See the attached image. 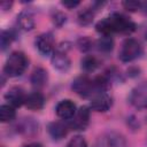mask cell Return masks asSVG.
<instances>
[{
  "instance_id": "1",
  "label": "cell",
  "mask_w": 147,
  "mask_h": 147,
  "mask_svg": "<svg viewBox=\"0 0 147 147\" xmlns=\"http://www.w3.org/2000/svg\"><path fill=\"white\" fill-rule=\"evenodd\" d=\"M95 30L102 36H111L113 33H131L136 30V24L125 15L114 13L102 18L95 25Z\"/></svg>"
},
{
  "instance_id": "2",
  "label": "cell",
  "mask_w": 147,
  "mask_h": 147,
  "mask_svg": "<svg viewBox=\"0 0 147 147\" xmlns=\"http://www.w3.org/2000/svg\"><path fill=\"white\" fill-rule=\"evenodd\" d=\"M28 63V57L23 52H13L6 60L3 74L8 77H18L25 71Z\"/></svg>"
},
{
  "instance_id": "3",
  "label": "cell",
  "mask_w": 147,
  "mask_h": 147,
  "mask_svg": "<svg viewBox=\"0 0 147 147\" xmlns=\"http://www.w3.org/2000/svg\"><path fill=\"white\" fill-rule=\"evenodd\" d=\"M142 53V47L140 42L133 38H127L123 41L121 51H119V59L123 62H131L138 59Z\"/></svg>"
},
{
  "instance_id": "4",
  "label": "cell",
  "mask_w": 147,
  "mask_h": 147,
  "mask_svg": "<svg viewBox=\"0 0 147 147\" xmlns=\"http://www.w3.org/2000/svg\"><path fill=\"white\" fill-rule=\"evenodd\" d=\"M70 49L69 42H62L52 55V64L59 71H67L70 68L71 61L68 56V51Z\"/></svg>"
},
{
  "instance_id": "5",
  "label": "cell",
  "mask_w": 147,
  "mask_h": 147,
  "mask_svg": "<svg viewBox=\"0 0 147 147\" xmlns=\"http://www.w3.org/2000/svg\"><path fill=\"white\" fill-rule=\"evenodd\" d=\"M74 92H76L82 98H90L96 94V90L94 86L93 79L87 76H79L72 80L71 85Z\"/></svg>"
},
{
  "instance_id": "6",
  "label": "cell",
  "mask_w": 147,
  "mask_h": 147,
  "mask_svg": "<svg viewBox=\"0 0 147 147\" xmlns=\"http://www.w3.org/2000/svg\"><path fill=\"white\" fill-rule=\"evenodd\" d=\"M129 101L137 109H147V82L140 83L132 88Z\"/></svg>"
},
{
  "instance_id": "7",
  "label": "cell",
  "mask_w": 147,
  "mask_h": 147,
  "mask_svg": "<svg viewBox=\"0 0 147 147\" xmlns=\"http://www.w3.org/2000/svg\"><path fill=\"white\" fill-rule=\"evenodd\" d=\"M88 123H90V108L86 106H83L76 111L75 116L69 121L68 125L72 130L84 131L87 127Z\"/></svg>"
},
{
  "instance_id": "8",
  "label": "cell",
  "mask_w": 147,
  "mask_h": 147,
  "mask_svg": "<svg viewBox=\"0 0 147 147\" xmlns=\"http://www.w3.org/2000/svg\"><path fill=\"white\" fill-rule=\"evenodd\" d=\"M111 105H113L111 96L107 94L106 92H100L92 96L91 102H90V108L98 113H105L109 110Z\"/></svg>"
},
{
  "instance_id": "9",
  "label": "cell",
  "mask_w": 147,
  "mask_h": 147,
  "mask_svg": "<svg viewBox=\"0 0 147 147\" xmlns=\"http://www.w3.org/2000/svg\"><path fill=\"white\" fill-rule=\"evenodd\" d=\"M36 47L42 55H49L51 53H53L55 47L53 34L49 32L39 34L36 39Z\"/></svg>"
},
{
  "instance_id": "10",
  "label": "cell",
  "mask_w": 147,
  "mask_h": 147,
  "mask_svg": "<svg viewBox=\"0 0 147 147\" xmlns=\"http://www.w3.org/2000/svg\"><path fill=\"white\" fill-rule=\"evenodd\" d=\"M26 94L25 91L20 87V86H13L10 87L6 94H5V99L6 101L9 102L10 106H13L14 108L16 107H21L22 105H25V100H26Z\"/></svg>"
},
{
  "instance_id": "11",
  "label": "cell",
  "mask_w": 147,
  "mask_h": 147,
  "mask_svg": "<svg viewBox=\"0 0 147 147\" xmlns=\"http://www.w3.org/2000/svg\"><path fill=\"white\" fill-rule=\"evenodd\" d=\"M98 147H126V140L122 134L113 131L102 136Z\"/></svg>"
},
{
  "instance_id": "12",
  "label": "cell",
  "mask_w": 147,
  "mask_h": 147,
  "mask_svg": "<svg viewBox=\"0 0 147 147\" xmlns=\"http://www.w3.org/2000/svg\"><path fill=\"white\" fill-rule=\"evenodd\" d=\"M55 111L61 119L70 121L75 116L77 110H76V105L71 100H62L56 105Z\"/></svg>"
},
{
  "instance_id": "13",
  "label": "cell",
  "mask_w": 147,
  "mask_h": 147,
  "mask_svg": "<svg viewBox=\"0 0 147 147\" xmlns=\"http://www.w3.org/2000/svg\"><path fill=\"white\" fill-rule=\"evenodd\" d=\"M47 130H48L49 136L54 140H61V139H63L68 134L69 125L67 123H64V122L56 121V122L49 123L48 126H47Z\"/></svg>"
},
{
  "instance_id": "14",
  "label": "cell",
  "mask_w": 147,
  "mask_h": 147,
  "mask_svg": "<svg viewBox=\"0 0 147 147\" xmlns=\"http://www.w3.org/2000/svg\"><path fill=\"white\" fill-rule=\"evenodd\" d=\"M16 127H17V131L20 133H22L24 136H28V137L33 136V134H36L38 132V123L31 117L22 118L17 123Z\"/></svg>"
},
{
  "instance_id": "15",
  "label": "cell",
  "mask_w": 147,
  "mask_h": 147,
  "mask_svg": "<svg viewBox=\"0 0 147 147\" xmlns=\"http://www.w3.org/2000/svg\"><path fill=\"white\" fill-rule=\"evenodd\" d=\"M17 24H18L20 29H22L24 31L32 30L34 28V16H33L32 11L29 9L22 10L17 15Z\"/></svg>"
},
{
  "instance_id": "16",
  "label": "cell",
  "mask_w": 147,
  "mask_h": 147,
  "mask_svg": "<svg viewBox=\"0 0 147 147\" xmlns=\"http://www.w3.org/2000/svg\"><path fill=\"white\" fill-rule=\"evenodd\" d=\"M48 80V75L47 71L44 68H36L30 77V82L33 87L36 88H42Z\"/></svg>"
},
{
  "instance_id": "17",
  "label": "cell",
  "mask_w": 147,
  "mask_h": 147,
  "mask_svg": "<svg viewBox=\"0 0 147 147\" xmlns=\"http://www.w3.org/2000/svg\"><path fill=\"white\" fill-rule=\"evenodd\" d=\"M45 105V98L42 95V93L34 91L31 92L30 94H28L26 100H25V106L31 109V110H39L44 107Z\"/></svg>"
},
{
  "instance_id": "18",
  "label": "cell",
  "mask_w": 147,
  "mask_h": 147,
  "mask_svg": "<svg viewBox=\"0 0 147 147\" xmlns=\"http://www.w3.org/2000/svg\"><path fill=\"white\" fill-rule=\"evenodd\" d=\"M99 60L93 55H85L80 61V67L86 72H92L99 67Z\"/></svg>"
},
{
  "instance_id": "19",
  "label": "cell",
  "mask_w": 147,
  "mask_h": 147,
  "mask_svg": "<svg viewBox=\"0 0 147 147\" xmlns=\"http://www.w3.org/2000/svg\"><path fill=\"white\" fill-rule=\"evenodd\" d=\"M16 116L15 108L10 105H2L0 107V121L2 123L11 122Z\"/></svg>"
},
{
  "instance_id": "20",
  "label": "cell",
  "mask_w": 147,
  "mask_h": 147,
  "mask_svg": "<svg viewBox=\"0 0 147 147\" xmlns=\"http://www.w3.org/2000/svg\"><path fill=\"white\" fill-rule=\"evenodd\" d=\"M93 18H94V9L87 7L82 9L77 16V21L80 25H88L90 23H92Z\"/></svg>"
},
{
  "instance_id": "21",
  "label": "cell",
  "mask_w": 147,
  "mask_h": 147,
  "mask_svg": "<svg viewBox=\"0 0 147 147\" xmlns=\"http://www.w3.org/2000/svg\"><path fill=\"white\" fill-rule=\"evenodd\" d=\"M96 48L102 53H109L114 48V40L111 36H102L96 41Z\"/></svg>"
},
{
  "instance_id": "22",
  "label": "cell",
  "mask_w": 147,
  "mask_h": 147,
  "mask_svg": "<svg viewBox=\"0 0 147 147\" xmlns=\"http://www.w3.org/2000/svg\"><path fill=\"white\" fill-rule=\"evenodd\" d=\"M123 7L126 10L130 11H137L140 9H145L147 7V2H142V1H132V0H127V1H123L122 2Z\"/></svg>"
},
{
  "instance_id": "23",
  "label": "cell",
  "mask_w": 147,
  "mask_h": 147,
  "mask_svg": "<svg viewBox=\"0 0 147 147\" xmlns=\"http://www.w3.org/2000/svg\"><path fill=\"white\" fill-rule=\"evenodd\" d=\"M15 39V34L11 31H2L0 36V46L1 51H6V48L9 47L11 41Z\"/></svg>"
},
{
  "instance_id": "24",
  "label": "cell",
  "mask_w": 147,
  "mask_h": 147,
  "mask_svg": "<svg viewBox=\"0 0 147 147\" xmlns=\"http://www.w3.org/2000/svg\"><path fill=\"white\" fill-rule=\"evenodd\" d=\"M92 45H93V41L88 38V37H80L78 40H77V46L78 48L82 51V52H87L92 48Z\"/></svg>"
},
{
  "instance_id": "25",
  "label": "cell",
  "mask_w": 147,
  "mask_h": 147,
  "mask_svg": "<svg viewBox=\"0 0 147 147\" xmlns=\"http://www.w3.org/2000/svg\"><path fill=\"white\" fill-rule=\"evenodd\" d=\"M65 147H87V144L82 136H76L68 141Z\"/></svg>"
},
{
  "instance_id": "26",
  "label": "cell",
  "mask_w": 147,
  "mask_h": 147,
  "mask_svg": "<svg viewBox=\"0 0 147 147\" xmlns=\"http://www.w3.org/2000/svg\"><path fill=\"white\" fill-rule=\"evenodd\" d=\"M52 20H53V22H54L55 25L61 26V25H63V24L65 23L67 17H65V15H64L63 13H61V11H55V13L53 14V16H52Z\"/></svg>"
},
{
  "instance_id": "27",
  "label": "cell",
  "mask_w": 147,
  "mask_h": 147,
  "mask_svg": "<svg viewBox=\"0 0 147 147\" xmlns=\"http://www.w3.org/2000/svg\"><path fill=\"white\" fill-rule=\"evenodd\" d=\"M61 3L64 7H67L69 9H72V8H75V7H77L79 5V1H62Z\"/></svg>"
},
{
  "instance_id": "28",
  "label": "cell",
  "mask_w": 147,
  "mask_h": 147,
  "mask_svg": "<svg viewBox=\"0 0 147 147\" xmlns=\"http://www.w3.org/2000/svg\"><path fill=\"white\" fill-rule=\"evenodd\" d=\"M13 5V2L11 1H1V3H0V7L3 9V10H7V9H9L10 8V6Z\"/></svg>"
},
{
  "instance_id": "29",
  "label": "cell",
  "mask_w": 147,
  "mask_h": 147,
  "mask_svg": "<svg viewBox=\"0 0 147 147\" xmlns=\"http://www.w3.org/2000/svg\"><path fill=\"white\" fill-rule=\"evenodd\" d=\"M23 147H42V146L40 144H38V142H31V144H28V145H25Z\"/></svg>"
}]
</instances>
